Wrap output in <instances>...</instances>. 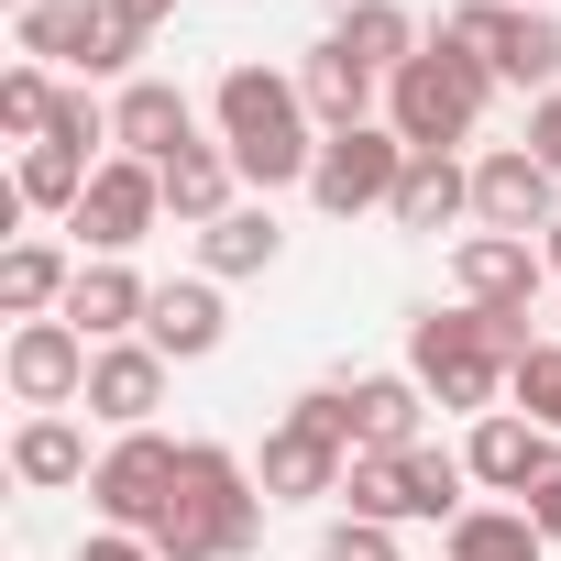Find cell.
<instances>
[{
    "instance_id": "6da1fadb",
    "label": "cell",
    "mask_w": 561,
    "mask_h": 561,
    "mask_svg": "<svg viewBox=\"0 0 561 561\" xmlns=\"http://www.w3.org/2000/svg\"><path fill=\"white\" fill-rule=\"evenodd\" d=\"M253 528H264V495H253V473L220 451V440H187V462H176V495L154 506V561H231V550H253Z\"/></svg>"
},
{
    "instance_id": "7a4b0ae2",
    "label": "cell",
    "mask_w": 561,
    "mask_h": 561,
    "mask_svg": "<svg viewBox=\"0 0 561 561\" xmlns=\"http://www.w3.org/2000/svg\"><path fill=\"white\" fill-rule=\"evenodd\" d=\"M220 154H231L253 187L309 176L320 144H309V100H298V78H275V67H231V78H220Z\"/></svg>"
},
{
    "instance_id": "3957f363",
    "label": "cell",
    "mask_w": 561,
    "mask_h": 561,
    "mask_svg": "<svg viewBox=\"0 0 561 561\" xmlns=\"http://www.w3.org/2000/svg\"><path fill=\"white\" fill-rule=\"evenodd\" d=\"M484 89H495V67L473 56V45H419L397 78H386V122H397V144H419V154H451L473 122H484Z\"/></svg>"
},
{
    "instance_id": "277c9868",
    "label": "cell",
    "mask_w": 561,
    "mask_h": 561,
    "mask_svg": "<svg viewBox=\"0 0 561 561\" xmlns=\"http://www.w3.org/2000/svg\"><path fill=\"white\" fill-rule=\"evenodd\" d=\"M408 375H419L440 408H484V419H495V386H506L517 364L484 342V320H473V309H451V320L430 309V320L408 331Z\"/></svg>"
},
{
    "instance_id": "5b68a950",
    "label": "cell",
    "mask_w": 561,
    "mask_h": 561,
    "mask_svg": "<svg viewBox=\"0 0 561 561\" xmlns=\"http://www.w3.org/2000/svg\"><path fill=\"white\" fill-rule=\"evenodd\" d=\"M451 45H473L506 89H561V23L550 12H517V0H462V12H451Z\"/></svg>"
},
{
    "instance_id": "8992f818",
    "label": "cell",
    "mask_w": 561,
    "mask_h": 561,
    "mask_svg": "<svg viewBox=\"0 0 561 561\" xmlns=\"http://www.w3.org/2000/svg\"><path fill=\"white\" fill-rule=\"evenodd\" d=\"M397 176H408V144H397V122H353V133H320L309 198H320L331 220H353V209H386V198H397Z\"/></svg>"
},
{
    "instance_id": "52a82bcc",
    "label": "cell",
    "mask_w": 561,
    "mask_h": 561,
    "mask_svg": "<svg viewBox=\"0 0 561 561\" xmlns=\"http://www.w3.org/2000/svg\"><path fill=\"white\" fill-rule=\"evenodd\" d=\"M176 462H187L176 440H154V430H122V440L100 451V473H89V506H100L111 528H133V539H144V528H154V506L176 495Z\"/></svg>"
},
{
    "instance_id": "ba28073f",
    "label": "cell",
    "mask_w": 561,
    "mask_h": 561,
    "mask_svg": "<svg viewBox=\"0 0 561 561\" xmlns=\"http://www.w3.org/2000/svg\"><path fill=\"white\" fill-rule=\"evenodd\" d=\"M12 34H23V56H56V67H89V78H111V67L144 56L111 23V0H34V12H12Z\"/></svg>"
},
{
    "instance_id": "9c48e42d",
    "label": "cell",
    "mask_w": 561,
    "mask_h": 561,
    "mask_svg": "<svg viewBox=\"0 0 561 561\" xmlns=\"http://www.w3.org/2000/svg\"><path fill=\"white\" fill-rule=\"evenodd\" d=\"M89 364H100V342H89L78 320H23L12 353H0V375H12L23 408H67V397H89Z\"/></svg>"
},
{
    "instance_id": "30bf717a",
    "label": "cell",
    "mask_w": 561,
    "mask_h": 561,
    "mask_svg": "<svg viewBox=\"0 0 561 561\" xmlns=\"http://www.w3.org/2000/svg\"><path fill=\"white\" fill-rule=\"evenodd\" d=\"M154 220H165V165H144V154H111V165L89 176V198H78V231L100 242V264L133 253Z\"/></svg>"
},
{
    "instance_id": "8fae6325",
    "label": "cell",
    "mask_w": 561,
    "mask_h": 561,
    "mask_svg": "<svg viewBox=\"0 0 561 561\" xmlns=\"http://www.w3.org/2000/svg\"><path fill=\"white\" fill-rule=\"evenodd\" d=\"M550 187H561V176H550L528 144H517V154H484V165H473V220H484V231H506V242H528V231H550V220H561V209H550Z\"/></svg>"
},
{
    "instance_id": "7c38bea8",
    "label": "cell",
    "mask_w": 561,
    "mask_h": 561,
    "mask_svg": "<svg viewBox=\"0 0 561 561\" xmlns=\"http://www.w3.org/2000/svg\"><path fill=\"white\" fill-rule=\"evenodd\" d=\"M111 144H122V154H144V165H176V154H198V111H187V89H165V78H133V89L111 100Z\"/></svg>"
},
{
    "instance_id": "4fadbf2b",
    "label": "cell",
    "mask_w": 561,
    "mask_h": 561,
    "mask_svg": "<svg viewBox=\"0 0 561 561\" xmlns=\"http://www.w3.org/2000/svg\"><path fill=\"white\" fill-rule=\"evenodd\" d=\"M462 462H473V484H495V495H528L539 473H561V440H550L539 419H473Z\"/></svg>"
},
{
    "instance_id": "5bb4252c",
    "label": "cell",
    "mask_w": 561,
    "mask_h": 561,
    "mask_svg": "<svg viewBox=\"0 0 561 561\" xmlns=\"http://www.w3.org/2000/svg\"><path fill=\"white\" fill-rule=\"evenodd\" d=\"M342 473H353V451L331 440V430H309V419H275L264 430V495H342Z\"/></svg>"
},
{
    "instance_id": "9a60e30c",
    "label": "cell",
    "mask_w": 561,
    "mask_h": 561,
    "mask_svg": "<svg viewBox=\"0 0 561 561\" xmlns=\"http://www.w3.org/2000/svg\"><path fill=\"white\" fill-rule=\"evenodd\" d=\"M154 397H165V353H154V342H100V364H89V419L144 430Z\"/></svg>"
},
{
    "instance_id": "2e32d148",
    "label": "cell",
    "mask_w": 561,
    "mask_h": 561,
    "mask_svg": "<svg viewBox=\"0 0 561 561\" xmlns=\"http://www.w3.org/2000/svg\"><path fill=\"white\" fill-rule=\"evenodd\" d=\"M451 275H462L473 309H528V298H539V253L506 242V231H473V242L451 253Z\"/></svg>"
},
{
    "instance_id": "e0dca14e",
    "label": "cell",
    "mask_w": 561,
    "mask_h": 561,
    "mask_svg": "<svg viewBox=\"0 0 561 561\" xmlns=\"http://www.w3.org/2000/svg\"><path fill=\"white\" fill-rule=\"evenodd\" d=\"M462 209H473V165H451V154H419V144H408V176H397L386 220H397V231H440V220H462Z\"/></svg>"
},
{
    "instance_id": "ac0fdd59",
    "label": "cell",
    "mask_w": 561,
    "mask_h": 561,
    "mask_svg": "<svg viewBox=\"0 0 561 561\" xmlns=\"http://www.w3.org/2000/svg\"><path fill=\"white\" fill-rule=\"evenodd\" d=\"M144 309H154V287H144L133 264H78V287H67V320H78L89 342H122Z\"/></svg>"
},
{
    "instance_id": "d6986e66",
    "label": "cell",
    "mask_w": 561,
    "mask_h": 561,
    "mask_svg": "<svg viewBox=\"0 0 561 561\" xmlns=\"http://www.w3.org/2000/svg\"><path fill=\"white\" fill-rule=\"evenodd\" d=\"M144 342H154L165 364H198V353L220 342V287H154V309H144Z\"/></svg>"
},
{
    "instance_id": "ffe728a7",
    "label": "cell",
    "mask_w": 561,
    "mask_h": 561,
    "mask_svg": "<svg viewBox=\"0 0 561 561\" xmlns=\"http://www.w3.org/2000/svg\"><path fill=\"white\" fill-rule=\"evenodd\" d=\"M298 100H309L331 133H353V122H375V67H353L342 45H320V56L298 67Z\"/></svg>"
},
{
    "instance_id": "44dd1931",
    "label": "cell",
    "mask_w": 561,
    "mask_h": 561,
    "mask_svg": "<svg viewBox=\"0 0 561 561\" xmlns=\"http://www.w3.org/2000/svg\"><path fill=\"white\" fill-rule=\"evenodd\" d=\"M353 440L364 451H419V375H364L353 386Z\"/></svg>"
},
{
    "instance_id": "7402d4cb",
    "label": "cell",
    "mask_w": 561,
    "mask_h": 561,
    "mask_svg": "<svg viewBox=\"0 0 561 561\" xmlns=\"http://www.w3.org/2000/svg\"><path fill=\"white\" fill-rule=\"evenodd\" d=\"M353 67H375V78H397L408 56H419V23L397 12V0H353V12H342V34H331Z\"/></svg>"
},
{
    "instance_id": "603a6c76",
    "label": "cell",
    "mask_w": 561,
    "mask_h": 561,
    "mask_svg": "<svg viewBox=\"0 0 561 561\" xmlns=\"http://www.w3.org/2000/svg\"><path fill=\"white\" fill-rule=\"evenodd\" d=\"M12 473H23V484H89L100 462H89V440H78L56 408H34V419H23V440H12Z\"/></svg>"
},
{
    "instance_id": "cb8c5ba5",
    "label": "cell",
    "mask_w": 561,
    "mask_h": 561,
    "mask_svg": "<svg viewBox=\"0 0 561 561\" xmlns=\"http://www.w3.org/2000/svg\"><path fill=\"white\" fill-rule=\"evenodd\" d=\"M67 287H78V275H67L56 242H12V253H0V309H12V320H45Z\"/></svg>"
},
{
    "instance_id": "d4e9b609",
    "label": "cell",
    "mask_w": 561,
    "mask_h": 561,
    "mask_svg": "<svg viewBox=\"0 0 561 561\" xmlns=\"http://www.w3.org/2000/svg\"><path fill=\"white\" fill-rule=\"evenodd\" d=\"M231 176H242V165H231V154H209V144H198V154H176V165H165V209H176V220H198V231H209V220H231V209H242V198H231Z\"/></svg>"
},
{
    "instance_id": "484cf974",
    "label": "cell",
    "mask_w": 561,
    "mask_h": 561,
    "mask_svg": "<svg viewBox=\"0 0 561 561\" xmlns=\"http://www.w3.org/2000/svg\"><path fill=\"white\" fill-rule=\"evenodd\" d=\"M550 539L528 528V506H462L451 517V561H539Z\"/></svg>"
},
{
    "instance_id": "4316f807",
    "label": "cell",
    "mask_w": 561,
    "mask_h": 561,
    "mask_svg": "<svg viewBox=\"0 0 561 561\" xmlns=\"http://www.w3.org/2000/svg\"><path fill=\"white\" fill-rule=\"evenodd\" d=\"M89 176H100V165H89L78 144H23L12 198H23V209H78V198H89Z\"/></svg>"
},
{
    "instance_id": "83f0119b",
    "label": "cell",
    "mask_w": 561,
    "mask_h": 561,
    "mask_svg": "<svg viewBox=\"0 0 561 561\" xmlns=\"http://www.w3.org/2000/svg\"><path fill=\"white\" fill-rule=\"evenodd\" d=\"M275 242H287V231H275V209H231V220H209V231H198L209 275H264V264H275Z\"/></svg>"
},
{
    "instance_id": "f1b7e54d",
    "label": "cell",
    "mask_w": 561,
    "mask_h": 561,
    "mask_svg": "<svg viewBox=\"0 0 561 561\" xmlns=\"http://www.w3.org/2000/svg\"><path fill=\"white\" fill-rule=\"evenodd\" d=\"M462 473L473 462H451V451H397V484H408V517H462Z\"/></svg>"
},
{
    "instance_id": "f546056e",
    "label": "cell",
    "mask_w": 561,
    "mask_h": 561,
    "mask_svg": "<svg viewBox=\"0 0 561 561\" xmlns=\"http://www.w3.org/2000/svg\"><path fill=\"white\" fill-rule=\"evenodd\" d=\"M342 495H353V517H375V528H397V517H408V484H397V451H353V473H342Z\"/></svg>"
},
{
    "instance_id": "4dcf8cb0",
    "label": "cell",
    "mask_w": 561,
    "mask_h": 561,
    "mask_svg": "<svg viewBox=\"0 0 561 561\" xmlns=\"http://www.w3.org/2000/svg\"><path fill=\"white\" fill-rule=\"evenodd\" d=\"M56 100H67V89H56L45 67H12V78H0V122H12L23 144H45V133H56Z\"/></svg>"
},
{
    "instance_id": "1f68e13d",
    "label": "cell",
    "mask_w": 561,
    "mask_h": 561,
    "mask_svg": "<svg viewBox=\"0 0 561 561\" xmlns=\"http://www.w3.org/2000/svg\"><path fill=\"white\" fill-rule=\"evenodd\" d=\"M506 386H517V408H528L539 430H561V342H539V353H528Z\"/></svg>"
},
{
    "instance_id": "d6a6232c",
    "label": "cell",
    "mask_w": 561,
    "mask_h": 561,
    "mask_svg": "<svg viewBox=\"0 0 561 561\" xmlns=\"http://www.w3.org/2000/svg\"><path fill=\"white\" fill-rule=\"evenodd\" d=\"M45 144H78V154H89V144H111V111H100L89 89H67V100H56V133H45Z\"/></svg>"
},
{
    "instance_id": "836d02e7",
    "label": "cell",
    "mask_w": 561,
    "mask_h": 561,
    "mask_svg": "<svg viewBox=\"0 0 561 561\" xmlns=\"http://www.w3.org/2000/svg\"><path fill=\"white\" fill-rule=\"evenodd\" d=\"M320 561H397V539H386V528H375V517H342V528H331V550H320Z\"/></svg>"
},
{
    "instance_id": "e575fe53",
    "label": "cell",
    "mask_w": 561,
    "mask_h": 561,
    "mask_svg": "<svg viewBox=\"0 0 561 561\" xmlns=\"http://www.w3.org/2000/svg\"><path fill=\"white\" fill-rule=\"evenodd\" d=\"M528 154H539V165H550V176H561V89H550V100H539V122H528Z\"/></svg>"
},
{
    "instance_id": "d590c367",
    "label": "cell",
    "mask_w": 561,
    "mask_h": 561,
    "mask_svg": "<svg viewBox=\"0 0 561 561\" xmlns=\"http://www.w3.org/2000/svg\"><path fill=\"white\" fill-rule=\"evenodd\" d=\"M528 528H539V539H561V473H539V484H528Z\"/></svg>"
},
{
    "instance_id": "8d00e7d4",
    "label": "cell",
    "mask_w": 561,
    "mask_h": 561,
    "mask_svg": "<svg viewBox=\"0 0 561 561\" xmlns=\"http://www.w3.org/2000/svg\"><path fill=\"white\" fill-rule=\"evenodd\" d=\"M78 561H154V539H133V528H100Z\"/></svg>"
},
{
    "instance_id": "74e56055",
    "label": "cell",
    "mask_w": 561,
    "mask_h": 561,
    "mask_svg": "<svg viewBox=\"0 0 561 561\" xmlns=\"http://www.w3.org/2000/svg\"><path fill=\"white\" fill-rule=\"evenodd\" d=\"M165 12H176V0H111V23H122V34H133V45H144V34H154V23H165Z\"/></svg>"
},
{
    "instance_id": "f35d334b",
    "label": "cell",
    "mask_w": 561,
    "mask_h": 561,
    "mask_svg": "<svg viewBox=\"0 0 561 561\" xmlns=\"http://www.w3.org/2000/svg\"><path fill=\"white\" fill-rule=\"evenodd\" d=\"M539 264H550V275H561V220H550V231H539Z\"/></svg>"
},
{
    "instance_id": "ab89813d",
    "label": "cell",
    "mask_w": 561,
    "mask_h": 561,
    "mask_svg": "<svg viewBox=\"0 0 561 561\" xmlns=\"http://www.w3.org/2000/svg\"><path fill=\"white\" fill-rule=\"evenodd\" d=\"M12 12H34V0H12Z\"/></svg>"
},
{
    "instance_id": "60d3db41",
    "label": "cell",
    "mask_w": 561,
    "mask_h": 561,
    "mask_svg": "<svg viewBox=\"0 0 561 561\" xmlns=\"http://www.w3.org/2000/svg\"><path fill=\"white\" fill-rule=\"evenodd\" d=\"M550 309H561V298H550Z\"/></svg>"
}]
</instances>
